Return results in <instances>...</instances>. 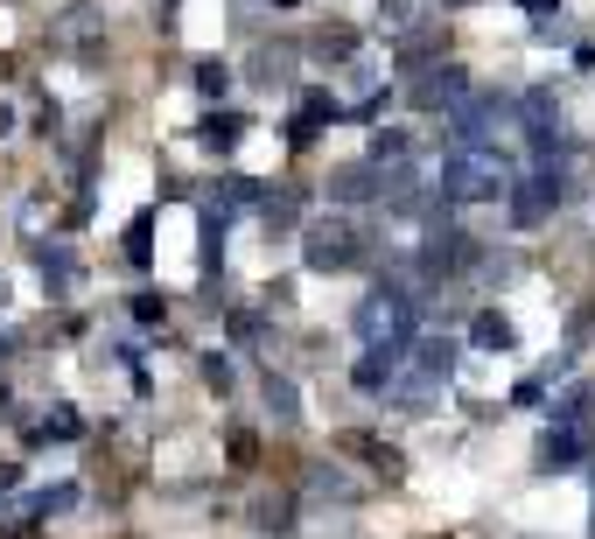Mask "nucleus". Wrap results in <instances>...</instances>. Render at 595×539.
Returning a JSON list of instances; mask_svg holds the SVG:
<instances>
[{
	"instance_id": "a878e982",
	"label": "nucleus",
	"mask_w": 595,
	"mask_h": 539,
	"mask_svg": "<svg viewBox=\"0 0 595 539\" xmlns=\"http://www.w3.org/2000/svg\"><path fill=\"white\" fill-rule=\"evenodd\" d=\"M147 239H155V218H133V231H126V260L133 266H147V253H155Z\"/></svg>"
},
{
	"instance_id": "393cba45",
	"label": "nucleus",
	"mask_w": 595,
	"mask_h": 539,
	"mask_svg": "<svg viewBox=\"0 0 595 539\" xmlns=\"http://www.w3.org/2000/svg\"><path fill=\"white\" fill-rule=\"evenodd\" d=\"M35 266H43V280L70 287V253H64V245H43V253H35Z\"/></svg>"
},
{
	"instance_id": "f257e3e1",
	"label": "nucleus",
	"mask_w": 595,
	"mask_h": 539,
	"mask_svg": "<svg viewBox=\"0 0 595 539\" xmlns=\"http://www.w3.org/2000/svg\"><path fill=\"white\" fill-rule=\"evenodd\" d=\"M511 183H518V168L497 147H449V162H441V197H449V204L511 197Z\"/></svg>"
},
{
	"instance_id": "c85d7f7f",
	"label": "nucleus",
	"mask_w": 595,
	"mask_h": 539,
	"mask_svg": "<svg viewBox=\"0 0 595 539\" xmlns=\"http://www.w3.org/2000/svg\"><path fill=\"white\" fill-rule=\"evenodd\" d=\"M595 337V308H574L568 316V343H588Z\"/></svg>"
},
{
	"instance_id": "f03ea898",
	"label": "nucleus",
	"mask_w": 595,
	"mask_h": 539,
	"mask_svg": "<svg viewBox=\"0 0 595 539\" xmlns=\"http://www.w3.org/2000/svg\"><path fill=\"white\" fill-rule=\"evenodd\" d=\"M449 378H455V343L449 337H428V343H414V358H399L386 399H393V407H407V414H420Z\"/></svg>"
},
{
	"instance_id": "39448f33",
	"label": "nucleus",
	"mask_w": 595,
	"mask_h": 539,
	"mask_svg": "<svg viewBox=\"0 0 595 539\" xmlns=\"http://www.w3.org/2000/svg\"><path fill=\"white\" fill-rule=\"evenodd\" d=\"M364 260V239L351 218H316L309 231H301V266L309 274H343V266Z\"/></svg>"
},
{
	"instance_id": "7ed1b4c3",
	"label": "nucleus",
	"mask_w": 595,
	"mask_h": 539,
	"mask_svg": "<svg viewBox=\"0 0 595 539\" xmlns=\"http://www.w3.org/2000/svg\"><path fill=\"white\" fill-rule=\"evenodd\" d=\"M568 189H574V154L561 147V154H540L532 162V176H518L511 183V224H540V218H553V210L568 204Z\"/></svg>"
},
{
	"instance_id": "dca6fc26",
	"label": "nucleus",
	"mask_w": 595,
	"mask_h": 539,
	"mask_svg": "<svg viewBox=\"0 0 595 539\" xmlns=\"http://www.w3.org/2000/svg\"><path fill=\"white\" fill-rule=\"evenodd\" d=\"M470 343L476 351H518V330L505 316H497V308H476V322H470Z\"/></svg>"
},
{
	"instance_id": "b1692460",
	"label": "nucleus",
	"mask_w": 595,
	"mask_h": 539,
	"mask_svg": "<svg viewBox=\"0 0 595 539\" xmlns=\"http://www.w3.org/2000/svg\"><path fill=\"white\" fill-rule=\"evenodd\" d=\"M197 91H203V99H224V91H232V70H224L218 56H203V64H197Z\"/></svg>"
},
{
	"instance_id": "423d86ee",
	"label": "nucleus",
	"mask_w": 595,
	"mask_h": 539,
	"mask_svg": "<svg viewBox=\"0 0 595 539\" xmlns=\"http://www.w3.org/2000/svg\"><path fill=\"white\" fill-rule=\"evenodd\" d=\"M470 260H476V239L455 231L449 218H441V204H434L428 210V239H420V280H449V274H463Z\"/></svg>"
},
{
	"instance_id": "5701e85b",
	"label": "nucleus",
	"mask_w": 595,
	"mask_h": 539,
	"mask_svg": "<svg viewBox=\"0 0 595 539\" xmlns=\"http://www.w3.org/2000/svg\"><path fill=\"white\" fill-rule=\"evenodd\" d=\"M393 162H407V133H399V127L372 133V168H393Z\"/></svg>"
},
{
	"instance_id": "a211bd4d",
	"label": "nucleus",
	"mask_w": 595,
	"mask_h": 539,
	"mask_svg": "<svg viewBox=\"0 0 595 539\" xmlns=\"http://www.w3.org/2000/svg\"><path fill=\"white\" fill-rule=\"evenodd\" d=\"M253 532L260 539H287V532H295V505H287V497H260V505H253Z\"/></svg>"
},
{
	"instance_id": "bb28decb",
	"label": "nucleus",
	"mask_w": 595,
	"mask_h": 539,
	"mask_svg": "<svg viewBox=\"0 0 595 539\" xmlns=\"http://www.w3.org/2000/svg\"><path fill=\"white\" fill-rule=\"evenodd\" d=\"M203 378L218 385V393H232V358H224V351H203Z\"/></svg>"
},
{
	"instance_id": "9d476101",
	"label": "nucleus",
	"mask_w": 595,
	"mask_h": 539,
	"mask_svg": "<svg viewBox=\"0 0 595 539\" xmlns=\"http://www.w3.org/2000/svg\"><path fill=\"white\" fill-rule=\"evenodd\" d=\"M595 455V435L588 428H547L540 435V470H574V462Z\"/></svg>"
},
{
	"instance_id": "6e6552de",
	"label": "nucleus",
	"mask_w": 595,
	"mask_h": 539,
	"mask_svg": "<svg viewBox=\"0 0 595 539\" xmlns=\"http://www.w3.org/2000/svg\"><path fill=\"white\" fill-rule=\"evenodd\" d=\"M505 99H491V91H470L463 106L449 112V127H455V147H497V127H505Z\"/></svg>"
},
{
	"instance_id": "c756f323",
	"label": "nucleus",
	"mask_w": 595,
	"mask_h": 539,
	"mask_svg": "<svg viewBox=\"0 0 595 539\" xmlns=\"http://www.w3.org/2000/svg\"><path fill=\"white\" fill-rule=\"evenodd\" d=\"M511 399H518V407H540V399H547V378H526V385H518Z\"/></svg>"
},
{
	"instance_id": "2eb2a0df",
	"label": "nucleus",
	"mask_w": 595,
	"mask_h": 539,
	"mask_svg": "<svg viewBox=\"0 0 595 539\" xmlns=\"http://www.w3.org/2000/svg\"><path fill=\"white\" fill-rule=\"evenodd\" d=\"M337 112H343V106L330 99V91H309V106H301V112H295V127H287V141H295V147H309V141H316V133H322V127H330V120H337Z\"/></svg>"
},
{
	"instance_id": "9b49d317",
	"label": "nucleus",
	"mask_w": 595,
	"mask_h": 539,
	"mask_svg": "<svg viewBox=\"0 0 595 539\" xmlns=\"http://www.w3.org/2000/svg\"><path fill=\"white\" fill-rule=\"evenodd\" d=\"M399 358H407V351H393V343H372V351L357 358L351 385H357V393H386V385H393V372H399Z\"/></svg>"
},
{
	"instance_id": "1a4fd4ad",
	"label": "nucleus",
	"mask_w": 595,
	"mask_h": 539,
	"mask_svg": "<svg viewBox=\"0 0 595 539\" xmlns=\"http://www.w3.org/2000/svg\"><path fill=\"white\" fill-rule=\"evenodd\" d=\"M518 133L532 141V154H561L568 133H561V106H553V91H526L518 99Z\"/></svg>"
},
{
	"instance_id": "4be33fe9",
	"label": "nucleus",
	"mask_w": 595,
	"mask_h": 539,
	"mask_svg": "<svg viewBox=\"0 0 595 539\" xmlns=\"http://www.w3.org/2000/svg\"><path fill=\"white\" fill-rule=\"evenodd\" d=\"M85 435V420H78V407H49V420L35 428V441H78Z\"/></svg>"
},
{
	"instance_id": "aec40b11",
	"label": "nucleus",
	"mask_w": 595,
	"mask_h": 539,
	"mask_svg": "<svg viewBox=\"0 0 595 539\" xmlns=\"http://www.w3.org/2000/svg\"><path fill=\"white\" fill-rule=\"evenodd\" d=\"M309 491H316V497H337V505H351V497H357V484L337 470V462H322V470L309 476Z\"/></svg>"
},
{
	"instance_id": "f8f14e48",
	"label": "nucleus",
	"mask_w": 595,
	"mask_h": 539,
	"mask_svg": "<svg viewBox=\"0 0 595 539\" xmlns=\"http://www.w3.org/2000/svg\"><path fill=\"white\" fill-rule=\"evenodd\" d=\"M393 56H399V70H428V64H441V22H420V29H407Z\"/></svg>"
},
{
	"instance_id": "0eeeda50",
	"label": "nucleus",
	"mask_w": 595,
	"mask_h": 539,
	"mask_svg": "<svg viewBox=\"0 0 595 539\" xmlns=\"http://www.w3.org/2000/svg\"><path fill=\"white\" fill-rule=\"evenodd\" d=\"M463 99H470L463 64H428V70H414V85H407V106H420V112H455Z\"/></svg>"
},
{
	"instance_id": "f3484780",
	"label": "nucleus",
	"mask_w": 595,
	"mask_h": 539,
	"mask_svg": "<svg viewBox=\"0 0 595 539\" xmlns=\"http://www.w3.org/2000/svg\"><path fill=\"white\" fill-rule=\"evenodd\" d=\"M197 141H203L210 154H232V147L245 141V120H239V112H210V120L197 127Z\"/></svg>"
},
{
	"instance_id": "2f4dec72",
	"label": "nucleus",
	"mask_w": 595,
	"mask_h": 539,
	"mask_svg": "<svg viewBox=\"0 0 595 539\" xmlns=\"http://www.w3.org/2000/svg\"><path fill=\"white\" fill-rule=\"evenodd\" d=\"M14 127V106H0V133H8Z\"/></svg>"
},
{
	"instance_id": "ddd939ff",
	"label": "nucleus",
	"mask_w": 595,
	"mask_h": 539,
	"mask_svg": "<svg viewBox=\"0 0 595 539\" xmlns=\"http://www.w3.org/2000/svg\"><path fill=\"white\" fill-rule=\"evenodd\" d=\"M337 449L364 455V462H372L378 476H386V484H399V470H407V455H399V449H386V441H378V435H337Z\"/></svg>"
},
{
	"instance_id": "412c9836",
	"label": "nucleus",
	"mask_w": 595,
	"mask_h": 539,
	"mask_svg": "<svg viewBox=\"0 0 595 539\" xmlns=\"http://www.w3.org/2000/svg\"><path fill=\"white\" fill-rule=\"evenodd\" d=\"M70 505H78V491H70V484H56V491L22 497V518H49V512H70Z\"/></svg>"
},
{
	"instance_id": "473e14b6",
	"label": "nucleus",
	"mask_w": 595,
	"mask_h": 539,
	"mask_svg": "<svg viewBox=\"0 0 595 539\" xmlns=\"http://www.w3.org/2000/svg\"><path fill=\"white\" fill-rule=\"evenodd\" d=\"M0 364H8V337H0Z\"/></svg>"
},
{
	"instance_id": "4468645a",
	"label": "nucleus",
	"mask_w": 595,
	"mask_h": 539,
	"mask_svg": "<svg viewBox=\"0 0 595 539\" xmlns=\"http://www.w3.org/2000/svg\"><path fill=\"white\" fill-rule=\"evenodd\" d=\"M322 189H330V197H337V204H364V197H378V168H372V162H351V168H330V183H322Z\"/></svg>"
},
{
	"instance_id": "72a5a7b5",
	"label": "nucleus",
	"mask_w": 595,
	"mask_h": 539,
	"mask_svg": "<svg viewBox=\"0 0 595 539\" xmlns=\"http://www.w3.org/2000/svg\"><path fill=\"white\" fill-rule=\"evenodd\" d=\"M280 8H295V0H280Z\"/></svg>"
},
{
	"instance_id": "cd10ccee",
	"label": "nucleus",
	"mask_w": 595,
	"mask_h": 539,
	"mask_svg": "<svg viewBox=\"0 0 595 539\" xmlns=\"http://www.w3.org/2000/svg\"><path fill=\"white\" fill-rule=\"evenodd\" d=\"M162 316H168L162 295H133V322H162Z\"/></svg>"
},
{
	"instance_id": "6ab92c4d",
	"label": "nucleus",
	"mask_w": 595,
	"mask_h": 539,
	"mask_svg": "<svg viewBox=\"0 0 595 539\" xmlns=\"http://www.w3.org/2000/svg\"><path fill=\"white\" fill-rule=\"evenodd\" d=\"M266 407H274L280 428H295V420H301V393H295V378H274V372H266Z\"/></svg>"
},
{
	"instance_id": "20e7f679",
	"label": "nucleus",
	"mask_w": 595,
	"mask_h": 539,
	"mask_svg": "<svg viewBox=\"0 0 595 539\" xmlns=\"http://www.w3.org/2000/svg\"><path fill=\"white\" fill-rule=\"evenodd\" d=\"M414 322H420V301H414L399 280L372 287V295L357 301V337H364V351H372V343H393V351H407V343H414Z\"/></svg>"
},
{
	"instance_id": "7c9ffc66",
	"label": "nucleus",
	"mask_w": 595,
	"mask_h": 539,
	"mask_svg": "<svg viewBox=\"0 0 595 539\" xmlns=\"http://www.w3.org/2000/svg\"><path fill=\"white\" fill-rule=\"evenodd\" d=\"M526 14H561V0H518Z\"/></svg>"
}]
</instances>
